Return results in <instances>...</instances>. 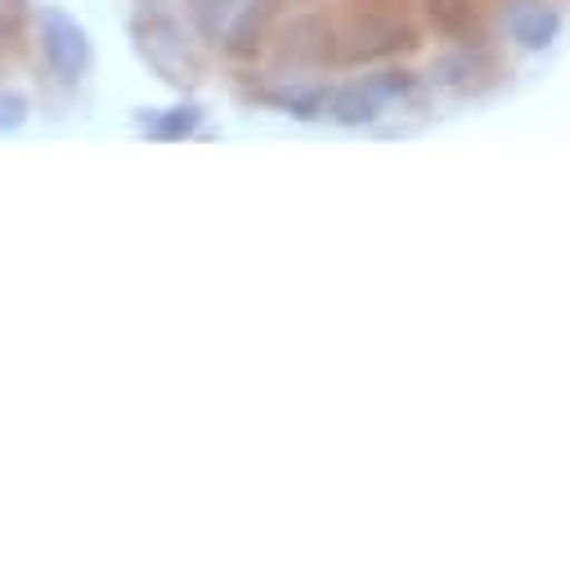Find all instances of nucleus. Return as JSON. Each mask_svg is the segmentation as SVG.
<instances>
[{
  "instance_id": "13",
  "label": "nucleus",
  "mask_w": 570,
  "mask_h": 570,
  "mask_svg": "<svg viewBox=\"0 0 570 570\" xmlns=\"http://www.w3.org/2000/svg\"><path fill=\"white\" fill-rule=\"evenodd\" d=\"M32 117V99L23 90H0V135L23 130Z\"/></svg>"
},
{
  "instance_id": "12",
  "label": "nucleus",
  "mask_w": 570,
  "mask_h": 570,
  "mask_svg": "<svg viewBox=\"0 0 570 570\" xmlns=\"http://www.w3.org/2000/svg\"><path fill=\"white\" fill-rule=\"evenodd\" d=\"M364 86L373 90V99H377L382 108L409 104V99L417 95V77H413V72H404V68H382V72H368V77H364Z\"/></svg>"
},
{
  "instance_id": "8",
  "label": "nucleus",
  "mask_w": 570,
  "mask_h": 570,
  "mask_svg": "<svg viewBox=\"0 0 570 570\" xmlns=\"http://www.w3.org/2000/svg\"><path fill=\"white\" fill-rule=\"evenodd\" d=\"M386 108L373 99V90L364 86V77L360 81H346V86H333L328 95H324V117L328 121H337V126H373L377 117H382Z\"/></svg>"
},
{
  "instance_id": "7",
  "label": "nucleus",
  "mask_w": 570,
  "mask_h": 570,
  "mask_svg": "<svg viewBox=\"0 0 570 570\" xmlns=\"http://www.w3.org/2000/svg\"><path fill=\"white\" fill-rule=\"evenodd\" d=\"M508 32L521 50H548L561 32V10L552 0H512L508 6Z\"/></svg>"
},
{
  "instance_id": "6",
  "label": "nucleus",
  "mask_w": 570,
  "mask_h": 570,
  "mask_svg": "<svg viewBox=\"0 0 570 570\" xmlns=\"http://www.w3.org/2000/svg\"><path fill=\"white\" fill-rule=\"evenodd\" d=\"M494 77H499V63H494V55H490L485 46H476V41H463L459 50H450V55H441V59L432 63V81H436L441 90H454V95H476V90H485Z\"/></svg>"
},
{
  "instance_id": "10",
  "label": "nucleus",
  "mask_w": 570,
  "mask_h": 570,
  "mask_svg": "<svg viewBox=\"0 0 570 570\" xmlns=\"http://www.w3.org/2000/svg\"><path fill=\"white\" fill-rule=\"evenodd\" d=\"M324 95L328 86H274L261 95V104L278 108L283 117H297V121H320L324 117Z\"/></svg>"
},
{
  "instance_id": "3",
  "label": "nucleus",
  "mask_w": 570,
  "mask_h": 570,
  "mask_svg": "<svg viewBox=\"0 0 570 570\" xmlns=\"http://www.w3.org/2000/svg\"><path fill=\"white\" fill-rule=\"evenodd\" d=\"M413 46H417V32L409 28L404 10H395V6H360L355 0L346 28L337 32L342 63H377V59H391Z\"/></svg>"
},
{
  "instance_id": "5",
  "label": "nucleus",
  "mask_w": 570,
  "mask_h": 570,
  "mask_svg": "<svg viewBox=\"0 0 570 570\" xmlns=\"http://www.w3.org/2000/svg\"><path fill=\"white\" fill-rule=\"evenodd\" d=\"M337 59V28L324 14H302L278 41V72H306Z\"/></svg>"
},
{
  "instance_id": "1",
  "label": "nucleus",
  "mask_w": 570,
  "mask_h": 570,
  "mask_svg": "<svg viewBox=\"0 0 570 570\" xmlns=\"http://www.w3.org/2000/svg\"><path fill=\"white\" fill-rule=\"evenodd\" d=\"M130 37H135V55L145 59L167 86H176V90L198 86L203 59H198L194 41L185 37V28H180V19L171 10L145 6V10L135 14V23H130Z\"/></svg>"
},
{
  "instance_id": "14",
  "label": "nucleus",
  "mask_w": 570,
  "mask_h": 570,
  "mask_svg": "<svg viewBox=\"0 0 570 570\" xmlns=\"http://www.w3.org/2000/svg\"><path fill=\"white\" fill-rule=\"evenodd\" d=\"M19 23H23V0H0V50L14 46Z\"/></svg>"
},
{
  "instance_id": "4",
  "label": "nucleus",
  "mask_w": 570,
  "mask_h": 570,
  "mask_svg": "<svg viewBox=\"0 0 570 570\" xmlns=\"http://www.w3.org/2000/svg\"><path fill=\"white\" fill-rule=\"evenodd\" d=\"M37 41H41V55L50 63V72L63 81V86H77L90 63H95V46H90V32L63 10V6H41L37 10Z\"/></svg>"
},
{
  "instance_id": "9",
  "label": "nucleus",
  "mask_w": 570,
  "mask_h": 570,
  "mask_svg": "<svg viewBox=\"0 0 570 570\" xmlns=\"http://www.w3.org/2000/svg\"><path fill=\"white\" fill-rule=\"evenodd\" d=\"M149 139H163V145H176V139H189L198 126H203V104L185 99V104H171V108H149L139 117Z\"/></svg>"
},
{
  "instance_id": "11",
  "label": "nucleus",
  "mask_w": 570,
  "mask_h": 570,
  "mask_svg": "<svg viewBox=\"0 0 570 570\" xmlns=\"http://www.w3.org/2000/svg\"><path fill=\"white\" fill-rule=\"evenodd\" d=\"M426 6V14H432V23H436V32H445V37H454V41H463L472 28H476V0H422Z\"/></svg>"
},
{
  "instance_id": "2",
  "label": "nucleus",
  "mask_w": 570,
  "mask_h": 570,
  "mask_svg": "<svg viewBox=\"0 0 570 570\" xmlns=\"http://www.w3.org/2000/svg\"><path fill=\"white\" fill-rule=\"evenodd\" d=\"M189 10L207 41H216L234 59H252L265 41L278 0H189Z\"/></svg>"
}]
</instances>
